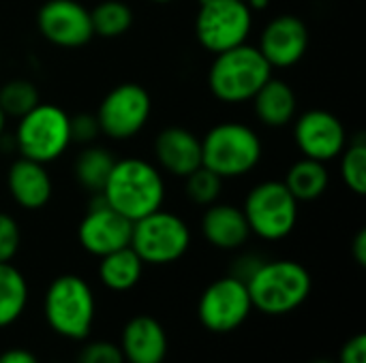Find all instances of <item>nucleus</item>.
Masks as SVG:
<instances>
[{
    "label": "nucleus",
    "instance_id": "f3484780",
    "mask_svg": "<svg viewBox=\"0 0 366 363\" xmlns=\"http://www.w3.org/2000/svg\"><path fill=\"white\" fill-rule=\"evenodd\" d=\"M159 167L176 178H187L202 167V139L182 126H167L154 139Z\"/></svg>",
    "mask_w": 366,
    "mask_h": 363
},
{
    "label": "nucleus",
    "instance_id": "b1692460",
    "mask_svg": "<svg viewBox=\"0 0 366 363\" xmlns=\"http://www.w3.org/2000/svg\"><path fill=\"white\" fill-rule=\"evenodd\" d=\"M114 154L101 145H88L79 152L75 165H73V173L75 180L79 182L81 188H86L88 193H101L112 169H114Z\"/></svg>",
    "mask_w": 366,
    "mask_h": 363
},
{
    "label": "nucleus",
    "instance_id": "c85d7f7f",
    "mask_svg": "<svg viewBox=\"0 0 366 363\" xmlns=\"http://www.w3.org/2000/svg\"><path fill=\"white\" fill-rule=\"evenodd\" d=\"M21 244L19 225L13 216L0 212V263H11Z\"/></svg>",
    "mask_w": 366,
    "mask_h": 363
},
{
    "label": "nucleus",
    "instance_id": "ddd939ff",
    "mask_svg": "<svg viewBox=\"0 0 366 363\" xmlns=\"http://www.w3.org/2000/svg\"><path fill=\"white\" fill-rule=\"evenodd\" d=\"M36 26L45 41L64 49L84 47L94 36L90 11L77 0H47L36 13Z\"/></svg>",
    "mask_w": 366,
    "mask_h": 363
},
{
    "label": "nucleus",
    "instance_id": "a211bd4d",
    "mask_svg": "<svg viewBox=\"0 0 366 363\" xmlns=\"http://www.w3.org/2000/svg\"><path fill=\"white\" fill-rule=\"evenodd\" d=\"M6 186L13 197V201L24 210H41L51 199V178L43 163L30 160V158H17L9 173H6Z\"/></svg>",
    "mask_w": 366,
    "mask_h": 363
},
{
    "label": "nucleus",
    "instance_id": "5701e85b",
    "mask_svg": "<svg viewBox=\"0 0 366 363\" xmlns=\"http://www.w3.org/2000/svg\"><path fill=\"white\" fill-rule=\"evenodd\" d=\"M28 306V282L24 274L11 265L0 263V329L13 325Z\"/></svg>",
    "mask_w": 366,
    "mask_h": 363
},
{
    "label": "nucleus",
    "instance_id": "9d476101",
    "mask_svg": "<svg viewBox=\"0 0 366 363\" xmlns=\"http://www.w3.org/2000/svg\"><path fill=\"white\" fill-rule=\"evenodd\" d=\"M152 111L150 94L144 86L127 81L105 94L97 109L101 135L124 141L135 137L148 122Z\"/></svg>",
    "mask_w": 366,
    "mask_h": 363
},
{
    "label": "nucleus",
    "instance_id": "e433bc0d",
    "mask_svg": "<svg viewBox=\"0 0 366 363\" xmlns=\"http://www.w3.org/2000/svg\"><path fill=\"white\" fill-rule=\"evenodd\" d=\"M4 126H6V116H4V111L0 109V139H2V135H4Z\"/></svg>",
    "mask_w": 366,
    "mask_h": 363
},
{
    "label": "nucleus",
    "instance_id": "bb28decb",
    "mask_svg": "<svg viewBox=\"0 0 366 363\" xmlns=\"http://www.w3.org/2000/svg\"><path fill=\"white\" fill-rule=\"evenodd\" d=\"M341 156V180L343 184L356 193L365 195L366 193V143L365 137H356L345 150L339 154Z\"/></svg>",
    "mask_w": 366,
    "mask_h": 363
},
{
    "label": "nucleus",
    "instance_id": "f8f14e48",
    "mask_svg": "<svg viewBox=\"0 0 366 363\" xmlns=\"http://www.w3.org/2000/svg\"><path fill=\"white\" fill-rule=\"evenodd\" d=\"M133 223L112 210L101 193H94L86 216L79 223L77 240L88 255L105 257L114 250H120L131 244Z\"/></svg>",
    "mask_w": 366,
    "mask_h": 363
},
{
    "label": "nucleus",
    "instance_id": "4468645a",
    "mask_svg": "<svg viewBox=\"0 0 366 363\" xmlns=\"http://www.w3.org/2000/svg\"><path fill=\"white\" fill-rule=\"evenodd\" d=\"M294 139L305 158L328 163L347 145L343 122L326 109H309L294 124Z\"/></svg>",
    "mask_w": 366,
    "mask_h": 363
},
{
    "label": "nucleus",
    "instance_id": "1a4fd4ad",
    "mask_svg": "<svg viewBox=\"0 0 366 363\" xmlns=\"http://www.w3.org/2000/svg\"><path fill=\"white\" fill-rule=\"evenodd\" d=\"M253 13L244 0H204L195 17V34L204 49L221 53L247 43Z\"/></svg>",
    "mask_w": 366,
    "mask_h": 363
},
{
    "label": "nucleus",
    "instance_id": "c756f323",
    "mask_svg": "<svg viewBox=\"0 0 366 363\" xmlns=\"http://www.w3.org/2000/svg\"><path fill=\"white\" fill-rule=\"evenodd\" d=\"M77 363H127L124 362V355L120 351L118 344L114 342H105V340H99V342H88L81 353H79V359Z\"/></svg>",
    "mask_w": 366,
    "mask_h": 363
},
{
    "label": "nucleus",
    "instance_id": "ea45409f",
    "mask_svg": "<svg viewBox=\"0 0 366 363\" xmlns=\"http://www.w3.org/2000/svg\"><path fill=\"white\" fill-rule=\"evenodd\" d=\"M199 2H204V0H199Z\"/></svg>",
    "mask_w": 366,
    "mask_h": 363
},
{
    "label": "nucleus",
    "instance_id": "a878e982",
    "mask_svg": "<svg viewBox=\"0 0 366 363\" xmlns=\"http://www.w3.org/2000/svg\"><path fill=\"white\" fill-rule=\"evenodd\" d=\"M39 90L28 79H11L0 88V109L6 118H21L39 105Z\"/></svg>",
    "mask_w": 366,
    "mask_h": 363
},
{
    "label": "nucleus",
    "instance_id": "20e7f679",
    "mask_svg": "<svg viewBox=\"0 0 366 363\" xmlns=\"http://www.w3.org/2000/svg\"><path fill=\"white\" fill-rule=\"evenodd\" d=\"M43 315L54 334L66 340H86L97 317L92 287L75 274L51 280L43 300Z\"/></svg>",
    "mask_w": 366,
    "mask_h": 363
},
{
    "label": "nucleus",
    "instance_id": "39448f33",
    "mask_svg": "<svg viewBox=\"0 0 366 363\" xmlns=\"http://www.w3.org/2000/svg\"><path fill=\"white\" fill-rule=\"evenodd\" d=\"M259 135L240 122H221L202 139V165L219 178H242L262 160Z\"/></svg>",
    "mask_w": 366,
    "mask_h": 363
},
{
    "label": "nucleus",
    "instance_id": "f03ea898",
    "mask_svg": "<svg viewBox=\"0 0 366 363\" xmlns=\"http://www.w3.org/2000/svg\"><path fill=\"white\" fill-rule=\"evenodd\" d=\"M311 274L292 259L262 261L247 280L253 310L268 317H281L298 310L311 295Z\"/></svg>",
    "mask_w": 366,
    "mask_h": 363
},
{
    "label": "nucleus",
    "instance_id": "2f4dec72",
    "mask_svg": "<svg viewBox=\"0 0 366 363\" xmlns=\"http://www.w3.org/2000/svg\"><path fill=\"white\" fill-rule=\"evenodd\" d=\"M339 363H366V336L365 334H356L354 338H350L341 353H339Z\"/></svg>",
    "mask_w": 366,
    "mask_h": 363
},
{
    "label": "nucleus",
    "instance_id": "dca6fc26",
    "mask_svg": "<svg viewBox=\"0 0 366 363\" xmlns=\"http://www.w3.org/2000/svg\"><path fill=\"white\" fill-rule=\"evenodd\" d=\"M118 347L127 363H163L169 342L161 321L150 315H137L124 325Z\"/></svg>",
    "mask_w": 366,
    "mask_h": 363
},
{
    "label": "nucleus",
    "instance_id": "4c0bfd02",
    "mask_svg": "<svg viewBox=\"0 0 366 363\" xmlns=\"http://www.w3.org/2000/svg\"><path fill=\"white\" fill-rule=\"evenodd\" d=\"M311 363H335V362H328V359H317V362H311Z\"/></svg>",
    "mask_w": 366,
    "mask_h": 363
},
{
    "label": "nucleus",
    "instance_id": "a19ab883",
    "mask_svg": "<svg viewBox=\"0 0 366 363\" xmlns=\"http://www.w3.org/2000/svg\"><path fill=\"white\" fill-rule=\"evenodd\" d=\"M244 2H247V0H244Z\"/></svg>",
    "mask_w": 366,
    "mask_h": 363
},
{
    "label": "nucleus",
    "instance_id": "4be33fe9",
    "mask_svg": "<svg viewBox=\"0 0 366 363\" xmlns=\"http://www.w3.org/2000/svg\"><path fill=\"white\" fill-rule=\"evenodd\" d=\"M283 184L287 186V190L294 195L298 203L315 201L328 190L330 173L326 169V163H320L313 158H300L290 167Z\"/></svg>",
    "mask_w": 366,
    "mask_h": 363
},
{
    "label": "nucleus",
    "instance_id": "58836bf2",
    "mask_svg": "<svg viewBox=\"0 0 366 363\" xmlns=\"http://www.w3.org/2000/svg\"><path fill=\"white\" fill-rule=\"evenodd\" d=\"M152 2H159V4H165V2H172V0H152Z\"/></svg>",
    "mask_w": 366,
    "mask_h": 363
},
{
    "label": "nucleus",
    "instance_id": "c9c22d12",
    "mask_svg": "<svg viewBox=\"0 0 366 363\" xmlns=\"http://www.w3.org/2000/svg\"><path fill=\"white\" fill-rule=\"evenodd\" d=\"M247 4H249V9L253 11H259V9H266L268 6V0H247Z\"/></svg>",
    "mask_w": 366,
    "mask_h": 363
},
{
    "label": "nucleus",
    "instance_id": "aec40b11",
    "mask_svg": "<svg viewBox=\"0 0 366 363\" xmlns=\"http://www.w3.org/2000/svg\"><path fill=\"white\" fill-rule=\"evenodd\" d=\"M255 116L270 128H281L294 122L298 111V98L292 86L283 79H268L251 98Z\"/></svg>",
    "mask_w": 366,
    "mask_h": 363
},
{
    "label": "nucleus",
    "instance_id": "6ab92c4d",
    "mask_svg": "<svg viewBox=\"0 0 366 363\" xmlns=\"http://www.w3.org/2000/svg\"><path fill=\"white\" fill-rule=\"evenodd\" d=\"M202 235L210 246L219 250H236L247 244L251 229L242 208L232 203H212L204 212Z\"/></svg>",
    "mask_w": 366,
    "mask_h": 363
},
{
    "label": "nucleus",
    "instance_id": "f704fd0d",
    "mask_svg": "<svg viewBox=\"0 0 366 363\" xmlns=\"http://www.w3.org/2000/svg\"><path fill=\"white\" fill-rule=\"evenodd\" d=\"M352 255H354V261H356L360 267H365L366 265V231L365 229H360V231H358V235L354 237V242H352Z\"/></svg>",
    "mask_w": 366,
    "mask_h": 363
},
{
    "label": "nucleus",
    "instance_id": "9b49d317",
    "mask_svg": "<svg viewBox=\"0 0 366 363\" xmlns=\"http://www.w3.org/2000/svg\"><path fill=\"white\" fill-rule=\"evenodd\" d=\"M253 304L249 289L236 276H225L206 287L197 304L199 323L212 334H229L238 329L251 315Z\"/></svg>",
    "mask_w": 366,
    "mask_h": 363
},
{
    "label": "nucleus",
    "instance_id": "72a5a7b5",
    "mask_svg": "<svg viewBox=\"0 0 366 363\" xmlns=\"http://www.w3.org/2000/svg\"><path fill=\"white\" fill-rule=\"evenodd\" d=\"M0 363H39L28 349H9L0 355Z\"/></svg>",
    "mask_w": 366,
    "mask_h": 363
},
{
    "label": "nucleus",
    "instance_id": "f257e3e1",
    "mask_svg": "<svg viewBox=\"0 0 366 363\" xmlns=\"http://www.w3.org/2000/svg\"><path fill=\"white\" fill-rule=\"evenodd\" d=\"M105 203L131 223L157 212L165 201V182L161 171L142 158L116 160L101 190Z\"/></svg>",
    "mask_w": 366,
    "mask_h": 363
},
{
    "label": "nucleus",
    "instance_id": "473e14b6",
    "mask_svg": "<svg viewBox=\"0 0 366 363\" xmlns=\"http://www.w3.org/2000/svg\"><path fill=\"white\" fill-rule=\"evenodd\" d=\"M259 265H262V259H257V257H240V259L236 261V265H234L232 276H236L238 280H242V282L247 285V280L253 276V272H255Z\"/></svg>",
    "mask_w": 366,
    "mask_h": 363
},
{
    "label": "nucleus",
    "instance_id": "2eb2a0df",
    "mask_svg": "<svg viewBox=\"0 0 366 363\" xmlns=\"http://www.w3.org/2000/svg\"><path fill=\"white\" fill-rule=\"evenodd\" d=\"M307 47L309 30L298 15H279L270 19L257 45L272 68H290L298 64L305 58Z\"/></svg>",
    "mask_w": 366,
    "mask_h": 363
},
{
    "label": "nucleus",
    "instance_id": "393cba45",
    "mask_svg": "<svg viewBox=\"0 0 366 363\" xmlns=\"http://www.w3.org/2000/svg\"><path fill=\"white\" fill-rule=\"evenodd\" d=\"M92 30L103 39H118L133 26V11L122 0H103L90 11Z\"/></svg>",
    "mask_w": 366,
    "mask_h": 363
},
{
    "label": "nucleus",
    "instance_id": "7ed1b4c3",
    "mask_svg": "<svg viewBox=\"0 0 366 363\" xmlns=\"http://www.w3.org/2000/svg\"><path fill=\"white\" fill-rule=\"evenodd\" d=\"M272 77V66L253 45H238L214 53L208 71L210 92L229 105L251 101L257 90Z\"/></svg>",
    "mask_w": 366,
    "mask_h": 363
},
{
    "label": "nucleus",
    "instance_id": "423d86ee",
    "mask_svg": "<svg viewBox=\"0 0 366 363\" xmlns=\"http://www.w3.org/2000/svg\"><path fill=\"white\" fill-rule=\"evenodd\" d=\"M13 143L24 158L47 165L62 156L71 143V116L58 105L39 103L19 118Z\"/></svg>",
    "mask_w": 366,
    "mask_h": 363
},
{
    "label": "nucleus",
    "instance_id": "6e6552de",
    "mask_svg": "<svg viewBox=\"0 0 366 363\" xmlns=\"http://www.w3.org/2000/svg\"><path fill=\"white\" fill-rule=\"evenodd\" d=\"M251 233L266 242L287 237L298 223V201L279 180L253 186L242 205Z\"/></svg>",
    "mask_w": 366,
    "mask_h": 363
},
{
    "label": "nucleus",
    "instance_id": "cd10ccee",
    "mask_svg": "<svg viewBox=\"0 0 366 363\" xmlns=\"http://www.w3.org/2000/svg\"><path fill=\"white\" fill-rule=\"evenodd\" d=\"M184 180H187L184 190H187L189 201H193L197 205H206V208L217 203L221 188H223V178H219L214 171H210L208 167L202 165L193 173H189Z\"/></svg>",
    "mask_w": 366,
    "mask_h": 363
},
{
    "label": "nucleus",
    "instance_id": "0eeeda50",
    "mask_svg": "<svg viewBox=\"0 0 366 363\" xmlns=\"http://www.w3.org/2000/svg\"><path fill=\"white\" fill-rule=\"evenodd\" d=\"M144 265H169L182 259L191 246L187 223L165 210H157L133 223L129 244Z\"/></svg>",
    "mask_w": 366,
    "mask_h": 363
},
{
    "label": "nucleus",
    "instance_id": "7c9ffc66",
    "mask_svg": "<svg viewBox=\"0 0 366 363\" xmlns=\"http://www.w3.org/2000/svg\"><path fill=\"white\" fill-rule=\"evenodd\" d=\"M99 135H101V128H99L97 116H92V113H77V116L71 118V141L88 145Z\"/></svg>",
    "mask_w": 366,
    "mask_h": 363
},
{
    "label": "nucleus",
    "instance_id": "412c9836",
    "mask_svg": "<svg viewBox=\"0 0 366 363\" xmlns=\"http://www.w3.org/2000/svg\"><path fill=\"white\" fill-rule=\"evenodd\" d=\"M142 276H144V261L137 257V252L131 246H124L120 250L101 257L99 280L109 291L116 293L131 291L133 287H137Z\"/></svg>",
    "mask_w": 366,
    "mask_h": 363
}]
</instances>
